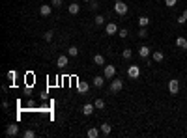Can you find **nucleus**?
Returning <instances> with one entry per match:
<instances>
[{
    "label": "nucleus",
    "instance_id": "31",
    "mask_svg": "<svg viewBox=\"0 0 187 138\" xmlns=\"http://www.w3.org/2000/svg\"><path fill=\"white\" fill-rule=\"evenodd\" d=\"M51 6H54V8H60V6H62V0H53V2H51Z\"/></svg>",
    "mask_w": 187,
    "mask_h": 138
},
{
    "label": "nucleus",
    "instance_id": "12",
    "mask_svg": "<svg viewBox=\"0 0 187 138\" xmlns=\"http://www.w3.org/2000/svg\"><path fill=\"white\" fill-rule=\"evenodd\" d=\"M92 84L96 86V88H103V84H105V77H99V75H97V77H94V79H92Z\"/></svg>",
    "mask_w": 187,
    "mask_h": 138
},
{
    "label": "nucleus",
    "instance_id": "6",
    "mask_svg": "<svg viewBox=\"0 0 187 138\" xmlns=\"http://www.w3.org/2000/svg\"><path fill=\"white\" fill-rule=\"evenodd\" d=\"M19 134V125L17 123H11L6 127V136H17Z\"/></svg>",
    "mask_w": 187,
    "mask_h": 138
},
{
    "label": "nucleus",
    "instance_id": "24",
    "mask_svg": "<svg viewBox=\"0 0 187 138\" xmlns=\"http://www.w3.org/2000/svg\"><path fill=\"white\" fill-rule=\"evenodd\" d=\"M122 56H124L125 60H131V56H133V51H131V49H124V52H122Z\"/></svg>",
    "mask_w": 187,
    "mask_h": 138
},
{
    "label": "nucleus",
    "instance_id": "3",
    "mask_svg": "<svg viewBox=\"0 0 187 138\" xmlns=\"http://www.w3.org/2000/svg\"><path fill=\"white\" fill-rule=\"evenodd\" d=\"M122 88H124V82L120 79H112V82H110V91L112 94H118Z\"/></svg>",
    "mask_w": 187,
    "mask_h": 138
},
{
    "label": "nucleus",
    "instance_id": "35",
    "mask_svg": "<svg viewBox=\"0 0 187 138\" xmlns=\"http://www.w3.org/2000/svg\"><path fill=\"white\" fill-rule=\"evenodd\" d=\"M84 2H90V0H84Z\"/></svg>",
    "mask_w": 187,
    "mask_h": 138
},
{
    "label": "nucleus",
    "instance_id": "32",
    "mask_svg": "<svg viewBox=\"0 0 187 138\" xmlns=\"http://www.w3.org/2000/svg\"><path fill=\"white\" fill-rule=\"evenodd\" d=\"M176 21H178V25H185V22H187V19H185L183 15H181V17H178Z\"/></svg>",
    "mask_w": 187,
    "mask_h": 138
},
{
    "label": "nucleus",
    "instance_id": "26",
    "mask_svg": "<svg viewBox=\"0 0 187 138\" xmlns=\"http://www.w3.org/2000/svg\"><path fill=\"white\" fill-rule=\"evenodd\" d=\"M94 22H96L97 26H101L103 22H105V19H103V15H96V19H94Z\"/></svg>",
    "mask_w": 187,
    "mask_h": 138
},
{
    "label": "nucleus",
    "instance_id": "18",
    "mask_svg": "<svg viewBox=\"0 0 187 138\" xmlns=\"http://www.w3.org/2000/svg\"><path fill=\"white\" fill-rule=\"evenodd\" d=\"M94 110H96V106L88 103V105H84V108H82V114H84V116H90V114H92Z\"/></svg>",
    "mask_w": 187,
    "mask_h": 138
},
{
    "label": "nucleus",
    "instance_id": "15",
    "mask_svg": "<svg viewBox=\"0 0 187 138\" xmlns=\"http://www.w3.org/2000/svg\"><path fill=\"white\" fill-rule=\"evenodd\" d=\"M77 88H79V91H82V94H84V91H88V90H90V84H88V82H84V80H79Z\"/></svg>",
    "mask_w": 187,
    "mask_h": 138
},
{
    "label": "nucleus",
    "instance_id": "4",
    "mask_svg": "<svg viewBox=\"0 0 187 138\" xmlns=\"http://www.w3.org/2000/svg\"><path fill=\"white\" fill-rule=\"evenodd\" d=\"M169 91H170L172 95H178V91H180V80H176V79L169 80Z\"/></svg>",
    "mask_w": 187,
    "mask_h": 138
},
{
    "label": "nucleus",
    "instance_id": "19",
    "mask_svg": "<svg viewBox=\"0 0 187 138\" xmlns=\"http://www.w3.org/2000/svg\"><path fill=\"white\" fill-rule=\"evenodd\" d=\"M94 63L96 65H105V56L103 54H96L94 56Z\"/></svg>",
    "mask_w": 187,
    "mask_h": 138
},
{
    "label": "nucleus",
    "instance_id": "21",
    "mask_svg": "<svg viewBox=\"0 0 187 138\" xmlns=\"http://www.w3.org/2000/svg\"><path fill=\"white\" fill-rule=\"evenodd\" d=\"M94 106H96L97 110H103L105 108V101L103 99H96V101H94Z\"/></svg>",
    "mask_w": 187,
    "mask_h": 138
},
{
    "label": "nucleus",
    "instance_id": "16",
    "mask_svg": "<svg viewBox=\"0 0 187 138\" xmlns=\"http://www.w3.org/2000/svg\"><path fill=\"white\" fill-rule=\"evenodd\" d=\"M86 136H88V138H97V136H99V131H97L96 127H92V129L86 131Z\"/></svg>",
    "mask_w": 187,
    "mask_h": 138
},
{
    "label": "nucleus",
    "instance_id": "23",
    "mask_svg": "<svg viewBox=\"0 0 187 138\" xmlns=\"http://www.w3.org/2000/svg\"><path fill=\"white\" fill-rule=\"evenodd\" d=\"M53 36H54V32H53V30H47V32L43 34V39H45V41H51V39H53Z\"/></svg>",
    "mask_w": 187,
    "mask_h": 138
},
{
    "label": "nucleus",
    "instance_id": "7",
    "mask_svg": "<svg viewBox=\"0 0 187 138\" xmlns=\"http://www.w3.org/2000/svg\"><path fill=\"white\" fill-rule=\"evenodd\" d=\"M150 54H152V49L148 47V45H142V47L138 49V56H140V58H144V60H146Z\"/></svg>",
    "mask_w": 187,
    "mask_h": 138
},
{
    "label": "nucleus",
    "instance_id": "2",
    "mask_svg": "<svg viewBox=\"0 0 187 138\" xmlns=\"http://www.w3.org/2000/svg\"><path fill=\"white\" fill-rule=\"evenodd\" d=\"M127 77L129 79H138L140 77V67L138 65H129L127 67Z\"/></svg>",
    "mask_w": 187,
    "mask_h": 138
},
{
    "label": "nucleus",
    "instance_id": "14",
    "mask_svg": "<svg viewBox=\"0 0 187 138\" xmlns=\"http://www.w3.org/2000/svg\"><path fill=\"white\" fill-rule=\"evenodd\" d=\"M148 25H150V19H148L146 15H142V17H138V26H140V28H146Z\"/></svg>",
    "mask_w": 187,
    "mask_h": 138
},
{
    "label": "nucleus",
    "instance_id": "29",
    "mask_svg": "<svg viewBox=\"0 0 187 138\" xmlns=\"http://www.w3.org/2000/svg\"><path fill=\"white\" fill-rule=\"evenodd\" d=\"M146 36H148L146 28H140V30H138V37H146Z\"/></svg>",
    "mask_w": 187,
    "mask_h": 138
},
{
    "label": "nucleus",
    "instance_id": "27",
    "mask_svg": "<svg viewBox=\"0 0 187 138\" xmlns=\"http://www.w3.org/2000/svg\"><path fill=\"white\" fill-rule=\"evenodd\" d=\"M118 36H120L122 39H125V37L129 36V30H125V28H122V30H118Z\"/></svg>",
    "mask_w": 187,
    "mask_h": 138
},
{
    "label": "nucleus",
    "instance_id": "13",
    "mask_svg": "<svg viewBox=\"0 0 187 138\" xmlns=\"http://www.w3.org/2000/svg\"><path fill=\"white\" fill-rule=\"evenodd\" d=\"M152 58H153V62H163V60H165V54H163L161 51H153Z\"/></svg>",
    "mask_w": 187,
    "mask_h": 138
},
{
    "label": "nucleus",
    "instance_id": "11",
    "mask_svg": "<svg viewBox=\"0 0 187 138\" xmlns=\"http://www.w3.org/2000/svg\"><path fill=\"white\" fill-rule=\"evenodd\" d=\"M67 11H69V13H71V15H77V13L81 11V6H79L77 2H71V4H69V6H67Z\"/></svg>",
    "mask_w": 187,
    "mask_h": 138
},
{
    "label": "nucleus",
    "instance_id": "28",
    "mask_svg": "<svg viewBox=\"0 0 187 138\" xmlns=\"http://www.w3.org/2000/svg\"><path fill=\"white\" fill-rule=\"evenodd\" d=\"M165 4H167L169 8H174V6L178 4V0H165Z\"/></svg>",
    "mask_w": 187,
    "mask_h": 138
},
{
    "label": "nucleus",
    "instance_id": "30",
    "mask_svg": "<svg viewBox=\"0 0 187 138\" xmlns=\"http://www.w3.org/2000/svg\"><path fill=\"white\" fill-rule=\"evenodd\" d=\"M97 2H96V0H90V10H97Z\"/></svg>",
    "mask_w": 187,
    "mask_h": 138
},
{
    "label": "nucleus",
    "instance_id": "17",
    "mask_svg": "<svg viewBox=\"0 0 187 138\" xmlns=\"http://www.w3.org/2000/svg\"><path fill=\"white\" fill-rule=\"evenodd\" d=\"M67 62H69L67 56H58V58H56V65H58V67H66Z\"/></svg>",
    "mask_w": 187,
    "mask_h": 138
},
{
    "label": "nucleus",
    "instance_id": "9",
    "mask_svg": "<svg viewBox=\"0 0 187 138\" xmlns=\"http://www.w3.org/2000/svg\"><path fill=\"white\" fill-rule=\"evenodd\" d=\"M176 47H178V49H181V51H187V39H185L183 36L176 37Z\"/></svg>",
    "mask_w": 187,
    "mask_h": 138
},
{
    "label": "nucleus",
    "instance_id": "22",
    "mask_svg": "<svg viewBox=\"0 0 187 138\" xmlns=\"http://www.w3.org/2000/svg\"><path fill=\"white\" fill-rule=\"evenodd\" d=\"M67 54L71 56V58H75V56L79 54V49H77V47H69V49H67Z\"/></svg>",
    "mask_w": 187,
    "mask_h": 138
},
{
    "label": "nucleus",
    "instance_id": "10",
    "mask_svg": "<svg viewBox=\"0 0 187 138\" xmlns=\"http://www.w3.org/2000/svg\"><path fill=\"white\" fill-rule=\"evenodd\" d=\"M51 11H53V6H49V4H43V6L39 8L41 17H49V15H51Z\"/></svg>",
    "mask_w": 187,
    "mask_h": 138
},
{
    "label": "nucleus",
    "instance_id": "33",
    "mask_svg": "<svg viewBox=\"0 0 187 138\" xmlns=\"http://www.w3.org/2000/svg\"><path fill=\"white\" fill-rule=\"evenodd\" d=\"M8 77H10V79L13 80V79H15V71H10V73H8Z\"/></svg>",
    "mask_w": 187,
    "mask_h": 138
},
{
    "label": "nucleus",
    "instance_id": "1",
    "mask_svg": "<svg viewBox=\"0 0 187 138\" xmlns=\"http://www.w3.org/2000/svg\"><path fill=\"white\" fill-rule=\"evenodd\" d=\"M127 4L125 2H122V0H116V4H114V11L118 13V15H125L127 13Z\"/></svg>",
    "mask_w": 187,
    "mask_h": 138
},
{
    "label": "nucleus",
    "instance_id": "34",
    "mask_svg": "<svg viewBox=\"0 0 187 138\" xmlns=\"http://www.w3.org/2000/svg\"><path fill=\"white\" fill-rule=\"evenodd\" d=\"M183 17H185V19H187V10H185V11H183Z\"/></svg>",
    "mask_w": 187,
    "mask_h": 138
},
{
    "label": "nucleus",
    "instance_id": "20",
    "mask_svg": "<svg viewBox=\"0 0 187 138\" xmlns=\"http://www.w3.org/2000/svg\"><path fill=\"white\" fill-rule=\"evenodd\" d=\"M110 131H112V127H110L109 123H101V134L109 136V134H110Z\"/></svg>",
    "mask_w": 187,
    "mask_h": 138
},
{
    "label": "nucleus",
    "instance_id": "25",
    "mask_svg": "<svg viewBox=\"0 0 187 138\" xmlns=\"http://www.w3.org/2000/svg\"><path fill=\"white\" fill-rule=\"evenodd\" d=\"M22 136H25V138H34V136H36V131H32V129H26Z\"/></svg>",
    "mask_w": 187,
    "mask_h": 138
},
{
    "label": "nucleus",
    "instance_id": "8",
    "mask_svg": "<svg viewBox=\"0 0 187 138\" xmlns=\"http://www.w3.org/2000/svg\"><path fill=\"white\" fill-rule=\"evenodd\" d=\"M116 32H118V26H116V22H109V25L105 26V34H107V36H114Z\"/></svg>",
    "mask_w": 187,
    "mask_h": 138
},
{
    "label": "nucleus",
    "instance_id": "5",
    "mask_svg": "<svg viewBox=\"0 0 187 138\" xmlns=\"http://www.w3.org/2000/svg\"><path fill=\"white\" fill-rule=\"evenodd\" d=\"M114 75H116V65H105L103 77L105 79H114Z\"/></svg>",
    "mask_w": 187,
    "mask_h": 138
}]
</instances>
